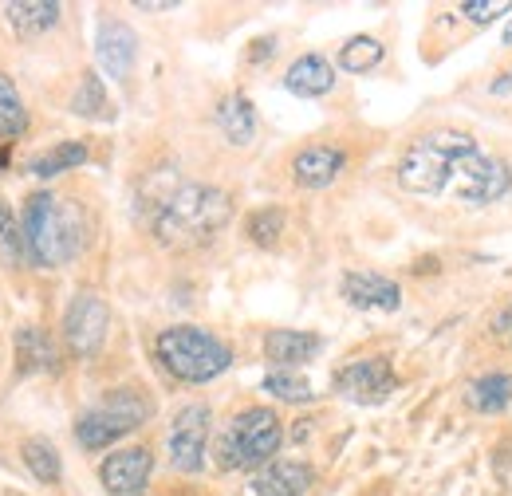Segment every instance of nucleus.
Masks as SVG:
<instances>
[{"label":"nucleus","mask_w":512,"mask_h":496,"mask_svg":"<svg viewBox=\"0 0 512 496\" xmlns=\"http://www.w3.org/2000/svg\"><path fill=\"white\" fill-rule=\"evenodd\" d=\"M398 182L422 197H453L457 205L481 209L512 193L505 162L489 158L465 130H426L398 158Z\"/></svg>","instance_id":"nucleus-1"},{"label":"nucleus","mask_w":512,"mask_h":496,"mask_svg":"<svg viewBox=\"0 0 512 496\" xmlns=\"http://www.w3.org/2000/svg\"><path fill=\"white\" fill-rule=\"evenodd\" d=\"M229 221V197L213 186L170 189L154 209V237L166 248H197L213 241Z\"/></svg>","instance_id":"nucleus-2"},{"label":"nucleus","mask_w":512,"mask_h":496,"mask_svg":"<svg viewBox=\"0 0 512 496\" xmlns=\"http://www.w3.org/2000/svg\"><path fill=\"white\" fill-rule=\"evenodd\" d=\"M24 252L40 268H60L83 248V217L56 193H32L24 201Z\"/></svg>","instance_id":"nucleus-3"},{"label":"nucleus","mask_w":512,"mask_h":496,"mask_svg":"<svg viewBox=\"0 0 512 496\" xmlns=\"http://www.w3.org/2000/svg\"><path fill=\"white\" fill-rule=\"evenodd\" d=\"M154 351H158V363L182 382H209V378L229 371V363H233V351L213 331H201L190 323L166 327L158 335Z\"/></svg>","instance_id":"nucleus-4"},{"label":"nucleus","mask_w":512,"mask_h":496,"mask_svg":"<svg viewBox=\"0 0 512 496\" xmlns=\"http://www.w3.org/2000/svg\"><path fill=\"white\" fill-rule=\"evenodd\" d=\"M280 441H284L280 418L264 406H253L225 426V434L217 441V461L221 469H256L280 449Z\"/></svg>","instance_id":"nucleus-5"},{"label":"nucleus","mask_w":512,"mask_h":496,"mask_svg":"<svg viewBox=\"0 0 512 496\" xmlns=\"http://www.w3.org/2000/svg\"><path fill=\"white\" fill-rule=\"evenodd\" d=\"M150 418V402L134 390H115L107 394L99 406H91L79 422H75V437L83 449H107L130 430H138Z\"/></svg>","instance_id":"nucleus-6"},{"label":"nucleus","mask_w":512,"mask_h":496,"mask_svg":"<svg viewBox=\"0 0 512 496\" xmlns=\"http://www.w3.org/2000/svg\"><path fill=\"white\" fill-rule=\"evenodd\" d=\"M107 327H111V311H107V304H103L99 296L83 292V296H75V300L67 304V311H64V339H67V347H71L79 359H91V355L103 347Z\"/></svg>","instance_id":"nucleus-7"},{"label":"nucleus","mask_w":512,"mask_h":496,"mask_svg":"<svg viewBox=\"0 0 512 496\" xmlns=\"http://www.w3.org/2000/svg\"><path fill=\"white\" fill-rule=\"evenodd\" d=\"M335 390H339L343 398L359 402V406H379V402H386V398L398 390V378L390 371V363L375 355V359H355V363H347L343 371L335 374Z\"/></svg>","instance_id":"nucleus-8"},{"label":"nucleus","mask_w":512,"mask_h":496,"mask_svg":"<svg viewBox=\"0 0 512 496\" xmlns=\"http://www.w3.org/2000/svg\"><path fill=\"white\" fill-rule=\"evenodd\" d=\"M205 437H209V406L178 410L170 426V461L182 473H197L205 465Z\"/></svg>","instance_id":"nucleus-9"},{"label":"nucleus","mask_w":512,"mask_h":496,"mask_svg":"<svg viewBox=\"0 0 512 496\" xmlns=\"http://www.w3.org/2000/svg\"><path fill=\"white\" fill-rule=\"evenodd\" d=\"M150 469H154V457L150 449L142 445H130L111 453L103 465H99V481L111 496H142L150 485Z\"/></svg>","instance_id":"nucleus-10"},{"label":"nucleus","mask_w":512,"mask_h":496,"mask_svg":"<svg viewBox=\"0 0 512 496\" xmlns=\"http://www.w3.org/2000/svg\"><path fill=\"white\" fill-rule=\"evenodd\" d=\"M95 56H99V67L111 79H127L134 60H138V36H134V28L123 24V20H103L99 24V40H95Z\"/></svg>","instance_id":"nucleus-11"},{"label":"nucleus","mask_w":512,"mask_h":496,"mask_svg":"<svg viewBox=\"0 0 512 496\" xmlns=\"http://www.w3.org/2000/svg\"><path fill=\"white\" fill-rule=\"evenodd\" d=\"M343 300L351 308L363 311H398L402 308V292L394 280H386L379 272H347L343 276Z\"/></svg>","instance_id":"nucleus-12"},{"label":"nucleus","mask_w":512,"mask_h":496,"mask_svg":"<svg viewBox=\"0 0 512 496\" xmlns=\"http://www.w3.org/2000/svg\"><path fill=\"white\" fill-rule=\"evenodd\" d=\"M343 162H347V158H343V150H335V146H308V150L296 154L292 178L304 189H323L339 178Z\"/></svg>","instance_id":"nucleus-13"},{"label":"nucleus","mask_w":512,"mask_h":496,"mask_svg":"<svg viewBox=\"0 0 512 496\" xmlns=\"http://www.w3.org/2000/svg\"><path fill=\"white\" fill-rule=\"evenodd\" d=\"M312 481H316L312 465H304V461H272L253 481V489L260 496H304L312 489Z\"/></svg>","instance_id":"nucleus-14"},{"label":"nucleus","mask_w":512,"mask_h":496,"mask_svg":"<svg viewBox=\"0 0 512 496\" xmlns=\"http://www.w3.org/2000/svg\"><path fill=\"white\" fill-rule=\"evenodd\" d=\"M320 347H323L320 335H312V331H288V327H280V331H268L264 335V355L272 363H280V367L308 363V359L320 355Z\"/></svg>","instance_id":"nucleus-15"},{"label":"nucleus","mask_w":512,"mask_h":496,"mask_svg":"<svg viewBox=\"0 0 512 496\" xmlns=\"http://www.w3.org/2000/svg\"><path fill=\"white\" fill-rule=\"evenodd\" d=\"M284 87L292 95H304V99H320L335 87V67L323 60V56H300V60L288 67L284 75Z\"/></svg>","instance_id":"nucleus-16"},{"label":"nucleus","mask_w":512,"mask_h":496,"mask_svg":"<svg viewBox=\"0 0 512 496\" xmlns=\"http://www.w3.org/2000/svg\"><path fill=\"white\" fill-rule=\"evenodd\" d=\"M60 4L56 0H12V4H4V16H8V24L20 32V36H40V32H48L56 20H60Z\"/></svg>","instance_id":"nucleus-17"},{"label":"nucleus","mask_w":512,"mask_h":496,"mask_svg":"<svg viewBox=\"0 0 512 496\" xmlns=\"http://www.w3.org/2000/svg\"><path fill=\"white\" fill-rule=\"evenodd\" d=\"M217 126L233 146H249L256 134V111L245 95H229L217 107Z\"/></svg>","instance_id":"nucleus-18"},{"label":"nucleus","mask_w":512,"mask_h":496,"mask_svg":"<svg viewBox=\"0 0 512 496\" xmlns=\"http://www.w3.org/2000/svg\"><path fill=\"white\" fill-rule=\"evenodd\" d=\"M469 406L473 410H481V414H501L505 406L512 402V374H485V378H477L473 386H469Z\"/></svg>","instance_id":"nucleus-19"},{"label":"nucleus","mask_w":512,"mask_h":496,"mask_svg":"<svg viewBox=\"0 0 512 496\" xmlns=\"http://www.w3.org/2000/svg\"><path fill=\"white\" fill-rule=\"evenodd\" d=\"M83 162H87V146H83V142H60V146L36 154V158L28 162V170H32L36 178H56V174L75 170V166H83Z\"/></svg>","instance_id":"nucleus-20"},{"label":"nucleus","mask_w":512,"mask_h":496,"mask_svg":"<svg viewBox=\"0 0 512 496\" xmlns=\"http://www.w3.org/2000/svg\"><path fill=\"white\" fill-rule=\"evenodd\" d=\"M24 465L32 469V477L36 481H44V485H56L60 481V453H56V445L52 441H44V437H28L24 441Z\"/></svg>","instance_id":"nucleus-21"},{"label":"nucleus","mask_w":512,"mask_h":496,"mask_svg":"<svg viewBox=\"0 0 512 496\" xmlns=\"http://www.w3.org/2000/svg\"><path fill=\"white\" fill-rule=\"evenodd\" d=\"M71 111L83 115V119H111V99H107L103 79H99L95 71L83 75V83H79V91H75V99H71Z\"/></svg>","instance_id":"nucleus-22"},{"label":"nucleus","mask_w":512,"mask_h":496,"mask_svg":"<svg viewBox=\"0 0 512 496\" xmlns=\"http://www.w3.org/2000/svg\"><path fill=\"white\" fill-rule=\"evenodd\" d=\"M28 115H24V99L16 91V83L8 75H0V138H16L24 134Z\"/></svg>","instance_id":"nucleus-23"},{"label":"nucleus","mask_w":512,"mask_h":496,"mask_svg":"<svg viewBox=\"0 0 512 496\" xmlns=\"http://www.w3.org/2000/svg\"><path fill=\"white\" fill-rule=\"evenodd\" d=\"M379 60H383V44L375 36H355L339 52V67L343 71H371V67H379Z\"/></svg>","instance_id":"nucleus-24"},{"label":"nucleus","mask_w":512,"mask_h":496,"mask_svg":"<svg viewBox=\"0 0 512 496\" xmlns=\"http://www.w3.org/2000/svg\"><path fill=\"white\" fill-rule=\"evenodd\" d=\"M16 351H20V367H24V371L52 367V347H48V339H44L36 327H24V331L16 335Z\"/></svg>","instance_id":"nucleus-25"},{"label":"nucleus","mask_w":512,"mask_h":496,"mask_svg":"<svg viewBox=\"0 0 512 496\" xmlns=\"http://www.w3.org/2000/svg\"><path fill=\"white\" fill-rule=\"evenodd\" d=\"M264 390L272 398H280V402H308L312 398V382L292 371H272L264 378Z\"/></svg>","instance_id":"nucleus-26"},{"label":"nucleus","mask_w":512,"mask_h":496,"mask_svg":"<svg viewBox=\"0 0 512 496\" xmlns=\"http://www.w3.org/2000/svg\"><path fill=\"white\" fill-rule=\"evenodd\" d=\"M280 233H284V213L280 209H260V213L249 217V237L256 245L272 248L280 241Z\"/></svg>","instance_id":"nucleus-27"},{"label":"nucleus","mask_w":512,"mask_h":496,"mask_svg":"<svg viewBox=\"0 0 512 496\" xmlns=\"http://www.w3.org/2000/svg\"><path fill=\"white\" fill-rule=\"evenodd\" d=\"M0 252H4V260H20V256H28L24 252V229L12 221V213H8V205H0Z\"/></svg>","instance_id":"nucleus-28"},{"label":"nucleus","mask_w":512,"mask_h":496,"mask_svg":"<svg viewBox=\"0 0 512 496\" xmlns=\"http://www.w3.org/2000/svg\"><path fill=\"white\" fill-rule=\"evenodd\" d=\"M505 12H512V4H505V0H465L461 4V16L473 20V24H493Z\"/></svg>","instance_id":"nucleus-29"},{"label":"nucleus","mask_w":512,"mask_h":496,"mask_svg":"<svg viewBox=\"0 0 512 496\" xmlns=\"http://www.w3.org/2000/svg\"><path fill=\"white\" fill-rule=\"evenodd\" d=\"M493 331H497V335H505V331H512V304L505 311H501V315H497V323H493Z\"/></svg>","instance_id":"nucleus-30"},{"label":"nucleus","mask_w":512,"mask_h":496,"mask_svg":"<svg viewBox=\"0 0 512 496\" xmlns=\"http://www.w3.org/2000/svg\"><path fill=\"white\" fill-rule=\"evenodd\" d=\"M512 87V71H509V79H501V83H493V91H509Z\"/></svg>","instance_id":"nucleus-31"},{"label":"nucleus","mask_w":512,"mask_h":496,"mask_svg":"<svg viewBox=\"0 0 512 496\" xmlns=\"http://www.w3.org/2000/svg\"><path fill=\"white\" fill-rule=\"evenodd\" d=\"M505 44H512V16H509V24H505Z\"/></svg>","instance_id":"nucleus-32"},{"label":"nucleus","mask_w":512,"mask_h":496,"mask_svg":"<svg viewBox=\"0 0 512 496\" xmlns=\"http://www.w3.org/2000/svg\"><path fill=\"white\" fill-rule=\"evenodd\" d=\"M0 166H4V154H0Z\"/></svg>","instance_id":"nucleus-33"}]
</instances>
